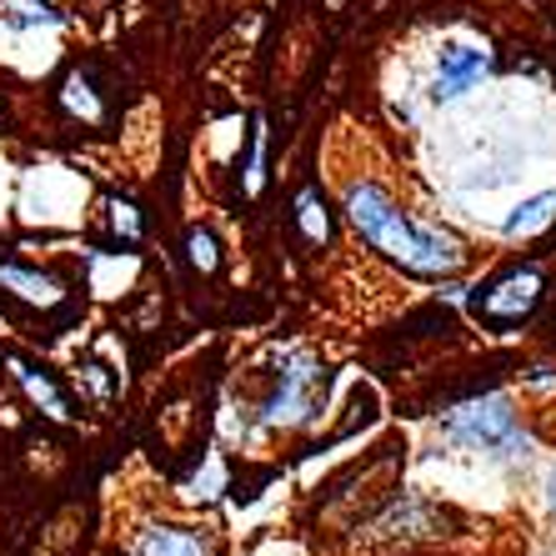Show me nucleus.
Instances as JSON below:
<instances>
[{"label":"nucleus","instance_id":"8","mask_svg":"<svg viewBox=\"0 0 556 556\" xmlns=\"http://www.w3.org/2000/svg\"><path fill=\"white\" fill-rule=\"evenodd\" d=\"M296 216H301L306 241H326V236H331V220H326V206H321V191H316V186H306V191H301Z\"/></svg>","mask_w":556,"mask_h":556},{"label":"nucleus","instance_id":"7","mask_svg":"<svg viewBox=\"0 0 556 556\" xmlns=\"http://www.w3.org/2000/svg\"><path fill=\"white\" fill-rule=\"evenodd\" d=\"M552 220H556V191H542L506 216V236H536V231H546Z\"/></svg>","mask_w":556,"mask_h":556},{"label":"nucleus","instance_id":"10","mask_svg":"<svg viewBox=\"0 0 556 556\" xmlns=\"http://www.w3.org/2000/svg\"><path fill=\"white\" fill-rule=\"evenodd\" d=\"M15 376H21V381H26V391H30V396H36L40 406H46V412L55 416V421H65V416H71V412H65V396H61V391L51 387V381H46V376H36V371H30L26 362L15 366Z\"/></svg>","mask_w":556,"mask_h":556},{"label":"nucleus","instance_id":"11","mask_svg":"<svg viewBox=\"0 0 556 556\" xmlns=\"http://www.w3.org/2000/svg\"><path fill=\"white\" fill-rule=\"evenodd\" d=\"M191 261L206 266V271H216V241H211L206 231H191Z\"/></svg>","mask_w":556,"mask_h":556},{"label":"nucleus","instance_id":"2","mask_svg":"<svg viewBox=\"0 0 556 556\" xmlns=\"http://www.w3.org/2000/svg\"><path fill=\"white\" fill-rule=\"evenodd\" d=\"M446 431L471 441V446H481V452H496V456H511L521 446V421L506 396H481V402L456 406V412L446 416Z\"/></svg>","mask_w":556,"mask_h":556},{"label":"nucleus","instance_id":"12","mask_svg":"<svg viewBox=\"0 0 556 556\" xmlns=\"http://www.w3.org/2000/svg\"><path fill=\"white\" fill-rule=\"evenodd\" d=\"M546 492H552V506H556V471H552V481H546Z\"/></svg>","mask_w":556,"mask_h":556},{"label":"nucleus","instance_id":"3","mask_svg":"<svg viewBox=\"0 0 556 556\" xmlns=\"http://www.w3.org/2000/svg\"><path fill=\"white\" fill-rule=\"evenodd\" d=\"M536 301H542V266H517V271H506L502 281L486 286L471 306H477L481 321L517 326V321H527L531 311H536Z\"/></svg>","mask_w":556,"mask_h":556},{"label":"nucleus","instance_id":"4","mask_svg":"<svg viewBox=\"0 0 556 556\" xmlns=\"http://www.w3.org/2000/svg\"><path fill=\"white\" fill-rule=\"evenodd\" d=\"M321 396H326V371L316 362H306V356H296V362H286L281 387L266 402V421H306L321 406Z\"/></svg>","mask_w":556,"mask_h":556},{"label":"nucleus","instance_id":"1","mask_svg":"<svg viewBox=\"0 0 556 556\" xmlns=\"http://www.w3.org/2000/svg\"><path fill=\"white\" fill-rule=\"evenodd\" d=\"M346 216L351 226L362 231V241L376 251V256L396 261L402 271L412 276H456L462 271V241L446 231H437V226H421V220H412L396 201H391L381 186L371 181H356L346 191Z\"/></svg>","mask_w":556,"mask_h":556},{"label":"nucleus","instance_id":"9","mask_svg":"<svg viewBox=\"0 0 556 556\" xmlns=\"http://www.w3.org/2000/svg\"><path fill=\"white\" fill-rule=\"evenodd\" d=\"M0 286H15V291H21V296H30V301H51L55 296V281H51V276L21 271V266H0Z\"/></svg>","mask_w":556,"mask_h":556},{"label":"nucleus","instance_id":"5","mask_svg":"<svg viewBox=\"0 0 556 556\" xmlns=\"http://www.w3.org/2000/svg\"><path fill=\"white\" fill-rule=\"evenodd\" d=\"M492 76V55L481 51V46H446L441 51V65H437V80H431V96L437 101H456V96H466L471 86H481V80Z\"/></svg>","mask_w":556,"mask_h":556},{"label":"nucleus","instance_id":"6","mask_svg":"<svg viewBox=\"0 0 556 556\" xmlns=\"http://www.w3.org/2000/svg\"><path fill=\"white\" fill-rule=\"evenodd\" d=\"M136 556H206V536L191 527H146L136 531Z\"/></svg>","mask_w":556,"mask_h":556}]
</instances>
